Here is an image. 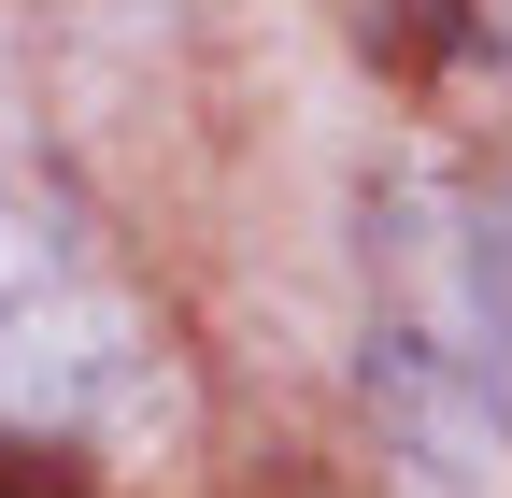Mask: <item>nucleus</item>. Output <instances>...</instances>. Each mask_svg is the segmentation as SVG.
I'll list each match as a JSON object with an SVG mask.
<instances>
[{"label": "nucleus", "mask_w": 512, "mask_h": 498, "mask_svg": "<svg viewBox=\"0 0 512 498\" xmlns=\"http://www.w3.org/2000/svg\"><path fill=\"white\" fill-rule=\"evenodd\" d=\"M484 328H512V228L484 242Z\"/></svg>", "instance_id": "nucleus-2"}, {"label": "nucleus", "mask_w": 512, "mask_h": 498, "mask_svg": "<svg viewBox=\"0 0 512 498\" xmlns=\"http://www.w3.org/2000/svg\"><path fill=\"white\" fill-rule=\"evenodd\" d=\"M0 498H57V484H43V442H29V456H0Z\"/></svg>", "instance_id": "nucleus-3"}, {"label": "nucleus", "mask_w": 512, "mask_h": 498, "mask_svg": "<svg viewBox=\"0 0 512 498\" xmlns=\"http://www.w3.org/2000/svg\"><path fill=\"white\" fill-rule=\"evenodd\" d=\"M157 399V342L114 299V271L57 228L29 185H0V427L15 442H100Z\"/></svg>", "instance_id": "nucleus-1"}]
</instances>
